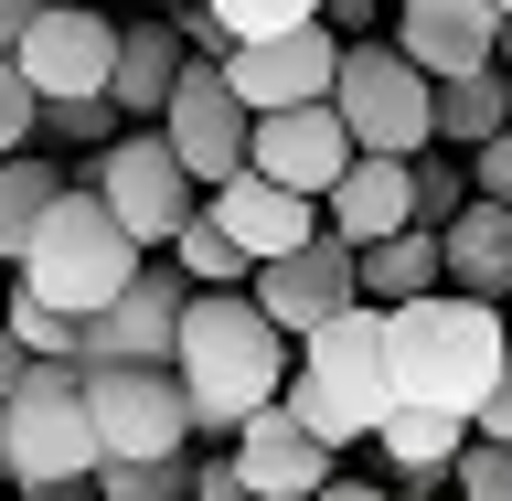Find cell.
<instances>
[{"label": "cell", "mask_w": 512, "mask_h": 501, "mask_svg": "<svg viewBox=\"0 0 512 501\" xmlns=\"http://www.w3.org/2000/svg\"><path fill=\"white\" fill-rule=\"evenodd\" d=\"M288 363H299V342H288V331H267V310H256L246 288H192V299H182L171 374H182L192 427H224V438H235L256 406H278Z\"/></svg>", "instance_id": "obj_1"}, {"label": "cell", "mask_w": 512, "mask_h": 501, "mask_svg": "<svg viewBox=\"0 0 512 501\" xmlns=\"http://www.w3.org/2000/svg\"><path fill=\"white\" fill-rule=\"evenodd\" d=\"M502 310L491 299H459V288H427L406 310H384V384H395V406H438V416H470L502 374Z\"/></svg>", "instance_id": "obj_2"}, {"label": "cell", "mask_w": 512, "mask_h": 501, "mask_svg": "<svg viewBox=\"0 0 512 501\" xmlns=\"http://www.w3.org/2000/svg\"><path fill=\"white\" fill-rule=\"evenodd\" d=\"M139 256L150 246H128L118 214H107L86 182H64L54 203H43V224L22 235V256H11V288H32V299L64 310V320H86V310H107V299L139 278Z\"/></svg>", "instance_id": "obj_3"}, {"label": "cell", "mask_w": 512, "mask_h": 501, "mask_svg": "<svg viewBox=\"0 0 512 501\" xmlns=\"http://www.w3.org/2000/svg\"><path fill=\"white\" fill-rule=\"evenodd\" d=\"M0 427H11V480H0V491H22V501H86L96 427H86V374H75V363H32V374L11 384Z\"/></svg>", "instance_id": "obj_4"}, {"label": "cell", "mask_w": 512, "mask_h": 501, "mask_svg": "<svg viewBox=\"0 0 512 501\" xmlns=\"http://www.w3.org/2000/svg\"><path fill=\"white\" fill-rule=\"evenodd\" d=\"M75 182H86L96 203L118 214V235H128V246H150V256L171 246V235L192 224V203H203V192H192V171L171 160V139H160V128H118L107 150H86V160H75Z\"/></svg>", "instance_id": "obj_5"}, {"label": "cell", "mask_w": 512, "mask_h": 501, "mask_svg": "<svg viewBox=\"0 0 512 501\" xmlns=\"http://www.w3.org/2000/svg\"><path fill=\"white\" fill-rule=\"evenodd\" d=\"M96 459H192V406L171 363H75Z\"/></svg>", "instance_id": "obj_6"}, {"label": "cell", "mask_w": 512, "mask_h": 501, "mask_svg": "<svg viewBox=\"0 0 512 501\" xmlns=\"http://www.w3.org/2000/svg\"><path fill=\"white\" fill-rule=\"evenodd\" d=\"M331 118H342L352 150L416 160L427 150V75H416L395 43H342V64H331Z\"/></svg>", "instance_id": "obj_7"}, {"label": "cell", "mask_w": 512, "mask_h": 501, "mask_svg": "<svg viewBox=\"0 0 512 501\" xmlns=\"http://www.w3.org/2000/svg\"><path fill=\"white\" fill-rule=\"evenodd\" d=\"M160 139H171V160L192 171V192H224L235 171H246V107H235V86H224V64H192L171 75V96H160Z\"/></svg>", "instance_id": "obj_8"}, {"label": "cell", "mask_w": 512, "mask_h": 501, "mask_svg": "<svg viewBox=\"0 0 512 501\" xmlns=\"http://www.w3.org/2000/svg\"><path fill=\"white\" fill-rule=\"evenodd\" d=\"M22 64V86L54 107V96H107V64H118V11H96V0H54L43 22L11 43Z\"/></svg>", "instance_id": "obj_9"}, {"label": "cell", "mask_w": 512, "mask_h": 501, "mask_svg": "<svg viewBox=\"0 0 512 501\" xmlns=\"http://www.w3.org/2000/svg\"><path fill=\"white\" fill-rule=\"evenodd\" d=\"M331 64H342V32H331V22H288V32L235 43V54H224V86H235L246 118H267V107H310V96H331Z\"/></svg>", "instance_id": "obj_10"}, {"label": "cell", "mask_w": 512, "mask_h": 501, "mask_svg": "<svg viewBox=\"0 0 512 501\" xmlns=\"http://www.w3.org/2000/svg\"><path fill=\"white\" fill-rule=\"evenodd\" d=\"M182 267L171 256H139V278L107 299V310H86V342H75V363H171V342H182Z\"/></svg>", "instance_id": "obj_11"}, {"label": "cell", "mask_w": 512, "mask_h": 501, "mask_svg": "<svg viewBox=\"0 0 512 501\" xmlns=\"http://www.w3.org/2000/svg\"><path fill=\"white\" fill-rule=\"evenodd\" d=\"M246 171H256V182H278V192H299V203H320V192L352 171V139H342V118H331V96L246 118Z\"/></svg>", "instance_id": "obj_12"}, {"label": "cell", "mask_w": 512, "mask_h": 501, "mask_svg": "<svg viewBox=\"0 0 512 501\" xmlns=\"http://www.w3.org/2000/svg\"><path fill=\"white\" fill-rule=\"evenodd\" d=\"M246 299L267 310V331H288V342H299V331H320L331 310H352V246L320 224L310 246H288V256H267V267H256Z\"/></svg>", "instance_id": "obj_13"}, {"label": "cell", "mask_w": 512, "mask_h": 501, "mask_svg": "<svg viewBox=\"0 0 512 501\" xmlns=\"http://www.w3.org/2000/svg\"><path fill=\"white\" fill-rule=\"evenodd\" d=\"M224 459H235V480H246L256 501H310L320 480L342 470V459H331V448H320L288 406H256L246 427H235V448H224Z\"/></svg>", "instance_id": "obj_14"}, {"label": "cell", "mask_w": 512, "mask_h": 501, "mask_svg": "<svg viewBox=\"0 0 512 501\" xmlns=\"http://www.w3.org/2000/svg\"><path fill=\"white\" fill-rule=\"evenodd\" d=\"M491 32L502 22H491L480 0H395V32H384V43L438 86V75H480V64H491Z\"/></svg>", "instance_id": "obj_15"}, {"label": "cell", "mask_w": 512, "mask_h": 501, "mask_svg": "<svg viewBox=\"0 0 512 501\" xmlns=\"http://www.w3.org/2000/svg\"><path fill=\"white\" fill-rule=\"evenodd\" d=\"M203 214L246 246V267H267V256H288V246H310V235H320V203H299V192H278V182H256V171H235L224 192H203Z\"/></svg>", "instance_id": "obj_16"}, {"label": "cell", "mask_w": 512, "mask_h": 501, "mask_svg": "<svg viewBox=\"0 0 512 501\" xmlns=\"http://www.w3.org/2000/svg\"><path fill=\"white\" fill-rule=\"evenodd\" d=\"M320 224L342 235V246H374V235H406L416 224V192H406V160L384 150H352V171L320 192Z\"/></svg>", "instance_id": "obj_17"}, {"label": "cell", "mask_w": 512, "mask_h": 501, "mask_svg": "<svg viewBox=\"0 0 512 501\" xmlns=\"http://www.w3.org/2000/svg\"><path fill=\"white\" fill-rule=\"evenodd\" d=\"M395 470V491H448L459 448H470V416H438V406H384V427L363 438Z\"/></svg>", "instance_id": "obj_18"}, {"label": "cell", "mask_w": 512, "mask_h": 501, "mask_svg": "<svg viewBox=\"0 0 512 501\" xmlns=\"http://www.w3.org/2000/svg\"><path fill=\"white\" fill-rule=\"evenodd\" d=\"M438 288H459V299L512 288V203H459L438 224Z\"/></svg>", "instance_id": "obj_19"}, {"label": "cell", "mask_w": 512, "mask_h": 501, "mask_svg": "<svg viewBox=\"0 0 512 501\" xmlns=\"http://www.w3.org/2000/svg\"><path fill=\"white\" fill-rule=\"evenodd\" d=\"M171 75H182V32H171V11H150V22H118V64H107V107H118L128 128H150V118H160Z\"/></svg>", "instance_id": "obj_20"}, {"label": "cell", "mask_w": 512, "mask_h": 501, "mask_svg": "<svg viewBox=\"0 0 512 501\" xmlns=\"http://www.w3.org/2000/svg\"><path fill=\"white\" fill-rule=\"evenodd\" d=\"M438 288V235L406 224V235H374V246H352V299L363 310H406Z\"/></svg>", "instance_id": "obj_21"}, {"label": "cell", "mask_w": 512, "mask_h": 501, "mask_svg": "<svg viewBox=\"0 0 512 501\" xmlns=\"http://www.w3.org/2000/svg\"><path fill=\"white\" fill-rule=\"evenodd\" d=\"M491 128H512V75H502V64L438 75V86H427V139H438V150H480Z\"/></svg>", "instance_id": "obj_22"}, {"label": "cell", "mask_w": 512, "mask_h": 501, "mask_svg": "<svg viewBox=\"0 0 512 501\" xmlns=\"http://www.w3.org/2000/svg\"><path fill=\"white\" fill-rule=\"evenodd\" d=\"M75 182V160H43V150H11L0 160V256H22V235L43 224V203Z\"/></svg>", "instance_id": "obj_23"}, {"label": "cell", "mask_w": 512, "mask_h": 501, "mask_svg": "<svg viewBox=\"0 0 512 501\" xmlns=\"http://www.w3.org/2000/svg\"><path fill=\"white\" fill-rule=\"evenodd\" d=\"M160 256L182 267V288H246V278H256V267H246V246H235V235L203 214V203H192V224H182V235H171Z\"/></svg>", "instance_id": "obj_24"}, {"label": "cell", "mask_w": 512, "mask_h": 501, "mask_svg": "<svg viewBox=\"0 0 512 501\" xmlns=\"http://www.w3.org/2000/svg\"><path fill=\"white\" fill-rule=\"evenodd\" d=\"M0 331L32 352V363H75V342H86V320H64V310H43L32 288H0Z\"/></svg>", "instance_id": "obj_25"}, {"label": "cell", "mask_w": 512, "mask_h": 501, "mask_svg": "<svg viewBox=\"0 0 512 501\" xmlns=\"http://www.w3.org/2000/svg\"><path fill=\"white\" fill-rule=\"evenodd\" d=\"M96 501H192V459H96Z\"/></svg>", "instance_id": "obj_26"}, {"label": "cell", "mask_w": 512, "mask_h": 501, "mask_svg": "<svg viewBox=\"0 0 512 501\" xmlns=\"http://www.w3.org/2000/svg\"><path fill=\"white\" fill-rule=\"evenodd\" d=\"M406 192H416V224L438 235V224L459 214V203H470V171H459V150H438V139H427V150L406 160Z\"/></svg>", "instance_id": "obj_27"}, {"label": "cell", "mask_w": 512, "mask_h": 501, "mask_svg": "<svg viewBox=\"0 0 512 501\" xmlns=\"http://www.w3.org/2000/svg\"><path fill=\"white\" fill-rule=\"evenodd\" d=\"M118 128H128V118L107 107V96H54V107L32 118V139H75V150H107Z\"/></svg>", "instance_id": "obj_28"}, {"label": "cell", "mask_w": 512, "mask_h": 501, "mask_svg": "<svg viewBox=\"0 0 512 501\" xmlns=\"http://www.w3.org/2000/svg\"><path fill=\"white\" fill-rule=\"evenodd\" d=\"M448 501H512V448L502 438H470L459 470H448Z\"/></svg>", "instance_id": "obj_29"}, {"label": "cell", "mask_w": 512, "mask_h": 501, "mask_svg": "<svg viewBox=\"0 0 512 501\" xmlns=\"http://www.w3.org/2000/svg\"><path fill=\"white\" fill-rule=\"evenodd\" d=\"M235 43H256V32H288V22H320V0H203Z\"/></svg>", "instance_id": "obj_30"}, {"label": "cell", "mask_w": 512, "mask_h": 501, "mask_svg": "<svg viewBox=\"0 0 512 501\" xmlns=\"http://www.w3.org/2000/svg\"><path fill=\"white\" fill-rule=\"evenodd\" d=\"M459 171H470V203H512V128H491L480 150H459Z\"/></svg>", "instance_id": "obj_31"}, {"label": "cell", "mask_w": 512, "mask_h": 501, "mask_svg": "<svg viewBox=\"0 0 512 501\" xmlns=\"http://www.w3.org/2000/svg\"><path fill=\"white\" fill-rule=\"evenodd\" d=\"M32 118H43V96L22 86V64L0 54V160H11V150H32Z\"/></svg>", "instance_id": "obj_32"}, {"label": "cell", "mask_w": 512, "mask_h": 501, "mask_svg": "<svg viewBox=\"0 0 512 501\" xmlns=\"http://www.w3.org/2000/svg\"><path fill=\"white\" fill-rule=\"evenodd\" d=\"M470 438H502L512 448V352H502V374H491V395L470 406Z\"/></svg>", "instance_id": "obj_33"}, {"label": "cell", "mask_w": 512, "mask_h": 501, "mask_svg": "<svg viewBox=\"0 0 512 501\" xmlns=\"http://www.w3.org/2000/svg\"><path fill=\"white\" fill-rule=\"evenodd\" d=\"M192 501H256V491L235 480V459H192Z\"/></svg>", "instance_id": "obj_34"}, {"label": "cell", "mask_w": 512, "mask_h": 501, "mask_svg": "<svg viewBox=\"0 0 512 501\" xmlns=\"http://www.w3.org/2000/svg\"><path fill=\"white\" fill-rule=\"evenodd\" d=\"M43 11H54V0H0V54H11V43H22V32L43 22Z\"/></svg>", "instance_id": "obj_35"}, {"label": "cell", "mask_w": 512, "mask_h": 501, "mask_svg": "<svg viewBox=\"0 0 512 501\" xmlns=\"http://www.w3.org/2000/svg\"><path fill=\"white\" fill-rule=\"evenodd\" d=\"M310 501H384V491H374V480H363V470H331V480H320Z\"/></svg>", "instance_id": "obj_36"}, {"label": "cell", "mask_w": 512, "mask_h": 501, "mask_svg": "<svg viewBox=\"0 0 512 501\" xmlns=\"http://www.w3.org/2000/svg\"><path fill=\"white\" fill-rule=\"evenodd\" d=\"M22 374H32V352L11 342V331H0V406H11V384H22Z\"/></svg>", "instance_id": "obj_37"}, {"label": "cell", "mask_w": 512, "mask_h": 501, "mask_svg": "<svg viewBox=\"0 0 512 501\" xmlns=\"http://www.w3.org/2000/svg\"><path fill=\"white\" fill-rule=\"evenodd\" d=\"M491 64H502V75H512V22H502V32H491Z\"/></svg>", "instance_id": "obj_38"}, {"label": "cell", "mask_w": 512, "mask_h": 501, "mask_svg": "<svg viewBox=\"0 0 512 501\" xmlns=\"http://www.w3.org/2000/svg\"><path fill=\"white\" fill-rule=\"evenodd\" d=\"M384 501H448V491H384Z\"/></svg>", "instance_id": "obj_39"}, {"label": "cell", "mask_w": 512, "mask_h": 501, "mask_svg": "<svg viewBox=\"0 0 512 501\" xmlns=\"http://www.w3.org/2000/svg\"><path fill=\"white\" fill-rule=\"evenodd\" d=\"M0 480H11V427H0Z\"/></svg>", "instance_id": "obj_40"}, {"label": "cell", "mask_w": 512, "mask_h": 501, "mask_svg": "<svg viewBox=\"0 0 512 501\" xmlns=\"http://www.w3.org/2000/svg\"><path fill=\"white\" fill-rule=\"evenodd\" d=\"M480 11H491V22H512V0H480Z\"/></svg>", "instance_id": "obj_41"}, {"label": "cell", "mask_w": 512, "mask_h": 501, "mask_svg": "<svg viewBox=\"0 0 512 501\" xmlns=\"http://www.w3.org/2000/svg\"><path fill=\"white\" fill-rule=\"evenodd\" d=\"M491 310H502V331H512V288H502V299H491Z\"/></svg>", "instance_id": "obj_42"}, {"label": "cell", "mask_w": 512, "mask_h": 501, "mask_svg": "<svg viewBox=\"0 0 512 501\" xmlns=\"http://www.w3.org/2000/svg\"><path fill=\"white\" fill-rule=\"evenodd\" d=\"M0 288H11V256H0Z\"/></svg>", "instance_id": "obj_43"}, {"label": "cell", "mask_w": 512, "mask_h": 501, "mask_svg": "<svg viewBox=\"0 0 512 501\" xmlns=\"http://www.w3.org/2000/svg\"><path fill=\"white\" fill-rule=\"evenodd\" d=\"M96 11H107V0H96Z\"/></svg>", "instance_id": "obj_44"}, {"label": "cell", "mask_w": 512, "mask_h": 501, "mask_svg": "<svg viewBox=\"0 0 512 501\" xmlns=\"http://www.w3.org/2000/svg\"><path fill=\"white\" fill-rule=\"evenodd\" d=\"M0 501H11V491H0Z\"/></svg>", "instance_id": "obj_45"}]
</instances>
